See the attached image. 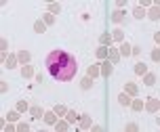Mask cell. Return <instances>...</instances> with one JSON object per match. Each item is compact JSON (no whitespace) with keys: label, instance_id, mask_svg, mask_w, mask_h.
Returning a JSON list of instances; mask_svg holds the SVG:
<instances>
[{"label":"cell","instance_id":"1","mask_svg":"<svg viewBox=\"0 0 160 132\" xmlns=\"http://www.w3.org/2000/svg\"><path fill=\"white\" fill-rule=\"evenodd\" d=\"M44 65H46V71L51 74V78L57 82H70V80H74L76 71H78L76 57L61 48L51 50L44 59Z\"/></svg>","mask_w":160,"mask_h":132}]
</instances>
